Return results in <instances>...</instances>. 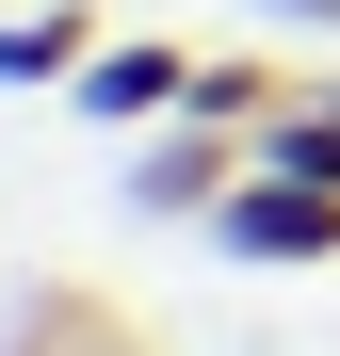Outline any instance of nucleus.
Here are the masks:
<instances>
[{"label":"nucleus","instance_id":"obj_6","mask_svg":"<svg viewBox=\"0 0 340 356\" xmlns=\"http://www.w3.org/2000/svg\"><path fill=\"white\" fill-rule=\"evenodd\" d=\"M275 97H292V81H275L259 49H195V113H211V130H259Z\"/></svg>","mask_w":340,"mask_h":356},{"label":"nucleus","instance_id":"obj_2","mask_svg":"<svg viewBox=\"0 0 340 356\" xmlns=\"http://www.w3.org/2000/svg\"><path fill=\"white\" fill-rule=\"evenodd\" d=\"M211 243L259 259V275H308V259H340V195H324V178H259V162H243V195L211 211Z\"/></svg>","mask_w":340,"mask_h":356},{"label":"nucleus","instance_id":"obj_7","mask_svg":"<svg viewBox=\"0 0 340 356\" xmlns=\"http://www.w3.org/2000/svg\"><path fill=\"white\" fill-rule=\"evenodd\" d=\"M259 17H324V33H340V0H259Z\"/></svg>","mask_w":340,"mask_h":356},{"label":"nucleus","instance_id":"obj_4","mask_svg":"<svg viewBox=\"0 0 340 356\" xmlns=\"http://www.w3.org/2000/svg\"><path fill=\"white\" fill-rule=\"evenodd\" d=\"M97 0H17V17H0V97H49V81H81L97 65Z\"/></svg>","mask_w":340,"mask_h":356},{"label":"nucleus","instance_id":"obj_3","mask_svg":"<svg viewBox=\"0 0 340 356\" xmlns=\"http://www.w3.org/2000/svg\"><path fill=\"white\" fill-rule=\"evenodd\" d=\"M65 113H97V130H162V113H195V49H162V33H113L97 65L65 81Z\"/></svg>","mask_w":340,"mask_h":356},{"label":"nucleus","instance_id":"obj_5","mask_svg":"<svg viewBox=\"0 0 340 356\" xmlns=\"http://www.w3.org/2000/svg\"><path fill=\"white\" fill-rule=\"evenodd\" d=\"M243 162H259V178H324V195H340V81H292V97L243 130Z\"/></svg>","mask_w":340,"mask_h":356},{"label":"nucleus","instance_id":"obj_1","mask_svg":"<svg viewBox=\"0 0 340 356\" xmlns=\"http://www.w3.org/2000/svg\"><path fill=\"white\" fill-rule=\"evenodd\" d=\"M227 195H243V130H211V113H162L130 146V211L146 227H211Z\"/></svg>","mask_w":340,"mask_h":356}]
</instances>
